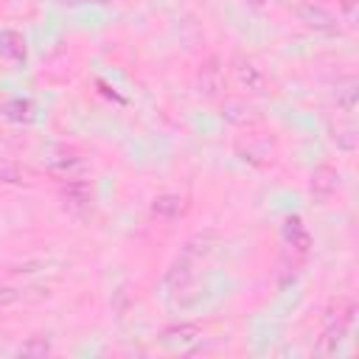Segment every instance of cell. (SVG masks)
<instances>
[{"label":"cell","mask_w":359,"mask_h":359,"mask_svg":"<svg viewBox=\"0 0 359 359\" xmlns=\"http://www.w3.org/2000/svg\"><path fill=\"white\" fill-rule=\"evenodd\" d=\"M337 104L345 112H353V107H356V81L353 79L345 81V90H337Z\"/></svg>","instance_id":"cell-10"},{"label":"cell","mask_w":359,"mask_h":359,"mask_svg":"<svg viewBox=\"0 0 359 359\" xmlns=\"http://www.w3.org/2000/svg\"><path fill=\"white\" fill-rule=\"evenodd\" d=\"M160 339L171 351H191L202 339V331L196 325H171V328H165L160 334Z\"/></svg>","instance_id":"cell-1"},{"label":"cell","mask_w":359,"mask_h":359,"mask_svg":"<svg viewBox=\"0 0 359 359\" xmlns=\"http://www.w3.org/2000/svg\"><path fill=\"white\" fill-rule=\"evenodd\" d=\"M62 194H65V199L70 205H90L93 196H95V188H93L90 180H73V182H67L62 188Z\"/></svg>","instance_id":"cell-7"},{"label":"cell","mask_w":359,"mask_h":359,"mask_svg":"<svg viewBox=\"0 0 359 359\" xmlns=\"http://www.w3.org/2000/svg\"><path fill=\"white\" fill-rule=\"evenodd\" d=\"M0 53L14 59V62H22L25 59V39L17 31H3L0 34Z\"/></svg>","instance_id":"cell-8"},{"label":"cell","mask_w":359,"mask_h":359,"mask_svg":"<svg viewBox=\"0 0 359 359\" xmlns=\"http://www.w3.org/2000/svg\"><path fill=\"white\" fill-rule=\"evenodd\" d=\"M300 17L309 20V25H317V28H331L334 25V17L328 11H323V8H303Z\"/></svg>","instance_id":"cell-9"},{"label":"cell","mask_w":359,"mask_h":359,"mask_svg":"<svg viewBox=\"0 0 359 359\" xmlns=\"http://www.w3.org/2000/svg\"><path fill=\"white\" fill-rule=\"evenodd\" d=\"M151 213L163 219H177L180 213H185V199L180 194H160L151 202Z\"/></svg>","instance_id":"cell-6"},{"label":"cell","mask_w":359,"mask_h":359,"mask_svg":"<svg viewBox=\"0 0 359 359\" xmlns=\"http://www.w3.org/2000/svg\"><path fill=\"white\" fill-rule=\"evenodd\" d=\"M6 112H8V118L22 121V118H28V104L25 101H11V104H6Z\"/></svg>","instance_id":"cell-13"},{"label":"cell","mask_w":359,"mask_h":359,"mask_svg":"<svg viewBox=\"0 0 359 359\" xmlns=\"http://www.w3.org/2000/svg\"><path fill=\"white\" fill-rule=\"evenodd\" d=\"M283 238H286L297 252H309V247H311V236H309L306 224L300 222V216H289V219L283 222Z\"/></svg>","instance_id":"cell-5"},{"label":"cell","mask_w":359,"mask_h":359,"mask_svg":"<svg viewBox=\"0 0 359 359\" xmlns=\"http://www.w3.org/2000/svg\"><path fill=\"white\" fill-rule=\"evenodd\" d=\"M247 3H250V6H255V8H261V6L266 3V0H247Z\"/></svg>","instance_id":"cell-16"},{"label":"cell","mask_w":359,"mask_h":359,"mask_svg":"<svg viewBox=\"0 0 359 359\" xmlns=\"http://www.w3.org/2000/svg\"><path fill=\"white\" fill-rule=\"evenodd\" d=\"M337 171L331 168V165H320L314 174H311V196L314 199H320V202H325L334 191H337Z\"/></svg>","instance_id":"cell-3"},{"label":"cell","mask_w":359,"mask_h":359,"mask_svg":"<svg viewBox=\"0 0 359 359\" xmlns=\"http://www.w3.org/2000/svg\"><path fill=\"white\" fill-rule=\"evenodd\" d=\"M0 180H6V182H22L20 180V171L17 168H8V165H0Z\"/></svg>","instance_id":"cell-14"},{"label":"cell","mask_w":359,"mask_h":359,"mask_svg":"<svg viewBox=\"0 0 359 359\" xmlns=\"http://www.w3.org/2000/svg\"><path fill=\"white\" fill-rule=\"evenodd\" d=\"M20 353H25V356H45V353H50V345L45 339H31V342H25L20 348Z\"/></svg>","instance_id":"cell-11"},{"label":"cell","mask_w":359,"mask_h":359,"mask_svg":"<svg viewBox=\"0 0 359 359\" xmlns=\"http://www.w3.org/2000/svg\"><path fill=\"white\" fill-rule=\"evenodd\" d=\"M236 76H238V84H241L244 90H250V93H264V90H266V79H264V73H261L252 62L238 59V62H236Z\"/></svg>","instance_id":"cell-4"},{"label":"cell","mask_w":359,"mask_h":359,"mask_svg":"<svg viewBox=\"0 0 359 359\" xmlns=\"http://www.w3.org/2000/svg\"><path fill=\"white\" fill-rule=\"evenodd\" d=\"M84 163H81V157H76V154H65L62 160H56L53 163V168L56 171H62V174H67V171H76V168H81Z\"/></svg>","instance_id":"cell-12"},{"label":"cell","mask_w":359,"mask_h":359,"mask_svg":"<svg viewBox=\"0 0 359 359\" xmlns=\"http://www.w3.org/2000/svg\"><path fill=\"white\" fill-rule=\"evenodd\" d=\"M342 11H345L348 17H353V11H356V0H342Z\"/></svg>","instance_id":"cell-15"},{"label":"cell","mask_w":359,"mask_h":359,"mask_svg":"<svg viewBox=\"0 0 359 359\" xmlns=\"http://www.w3.org/2000/svg\"><path fill=\"white\" fill-rule=\"evenodd\" d=\"M219 90H222V67H219V59L210 56L199 70V93L213 98L219 95Z\"/></svg>","instance_id":"cell-2"}]
</instances>
